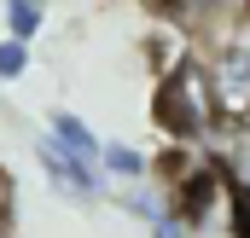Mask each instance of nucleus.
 <instances>
[{
  "mask_svg": "<svg viewBox=\"0 0 250 238\" xmlns=\"http://www.w3.org/2000/svg\"><path fill=\"white\" fill-rule=\"evenodd\" d=\"M151 111L163 122L169 139H181V151H198L221 134V105H215V76H209V59L187 53L181 64H169V76L157 81L151 93Z\"/></svg>",
  "mask_w": 250,
  "mask_h": 238,
  "instance_id": "1",
  "label": "nucleus"
},
{
  "mask_svg": "<svg viewBox=\"0 0 250 238\" xmlns=\"http://www.w3.org/2000/svg\"><path fill=\"white\" fill-rule=\"evenodd\" d=\"M35 163H41L47 186H53L59 198H70V203H99V198H105V180H99V169H93V163L64 157L47 134H35Z\"/></svg>",
  "mask_w": 250,
  "mask_h": 238,
  "instance_id": "2",
  "label": "nucleus"
},
{
  "mask_svg": "<svg viewBox=\"0 0 250 238\" xmlns=\"http://www.w3.org/2000/svg\"><path fill=\"white\" fill-rule=\"evenodd\" d=\"M198 157H209V163L221 169V180H227L239 198H250V117L245 122H221V134H215L209 145H198Z\"/></svg>",
  "mask_w": 250,
  "mask_h": 238,
  "instance_id": "3",
  "label": "nucleus"
},
{
  "mask_svg": "<svg viewBox=\"0 0 250 238\" xmlns=\"http://www.w3.org/2000/svg\"><path fill=\"white\" fill-rule=\"evenodd\" d=\"M151 175H157V163L140 145H128V139H105L99 145V180H105V192L111 186H146Z\"/></svg>",
  "mask_w": 250,
  "mask_h": 238,
  "instance_id": "4",
  "label": "nucleus"
},
{
  "mask_svg": "<svg viewBox=\"0 0 250 238\" xmlns=\"http://www.w3.org/2000/svg\"><path fill=\"white\" fill-rule=\"evenodd\" d=\"M47 139L59 145L64 157H76V163H93V169H99V145H105V139L87 128V117H76V111H53V117H47Z\"/></svg>",
  "mask_w": 250,
  "mask_h": 238,
  "instance_id": "5",
  "label": "nucleus"
},
{
  "mask_svg": "<svg viewBox=\"0 0 250 238\" xmlns=\"http://www.w3.org/2000/svg\"><path fill=\"white\" fill-rule=\"evenodd\" d=\"M105 198H111L117 209H128L134 221H146V227H157V221H169V215H175V203H169V192H157L151 180H146V186H111Z\"/></svg>",
  "mask_w": 250,
  "mask_h": 238,
  "instance_id": "6",
  "label": "nucleus"
},
{
  "mask_svg": "<svg viewBox=\"0 0 250 238\" xmlns=\"http://www.w3.org/2000/svg\"><path fill=\"white\" fill-rule=\"evenodd\" d=\"M0 23H6V41L35 47V35L47 29V6H41V0H6V6H0Z\"/></svg>",
  "mask_w": 250,
  "mask_h": 238,
  "instance_id": "7",
  "label": "nucleus"
},
{
  "mask_svg": "<svg viewBox=\"0 0 250 238\" xmlns=\"http://www.w3.org/2000/svg\"><path fill=\"white\" fill-rule=\"evenodd\" d=\"M29 64H35V53H29L23 41H6V35H0V81H23Z\"/></svg>",
  "mask_w": 250,
  "mask_h": 238,
  "instance_id": "8",
  "label": "nucleus"
},
{
  "mask_svg": "<svg viewBox=\"0 0 250 238\" xmlns=\"http://www.w3.org/2000/svg\"><path fill=\"white\" fill-rule=\"evenodd\" d=\"M233 238H250V198H239V209H233Z\"/></svg>",
  "mask_w": 250,
  "mask_h": 238,
  "instance_id": "9",
  "label": "nucleus"
},
{
  "mask_svg": "<svg viewBox=\"0 0 250 238\" xmlns=\"http://www.w3.org/2000/svg\"><path fill=\"white\" fill-rule=\"evenodd\" d=\"M151 238H192V233L175 221V215H169V221H157V227H151Z\"/></svg>",
  "mask_w": 250,
  "mask_h": 238,
  "instance_id": "10",
  "label": "nucleus"
}]
</instances>
